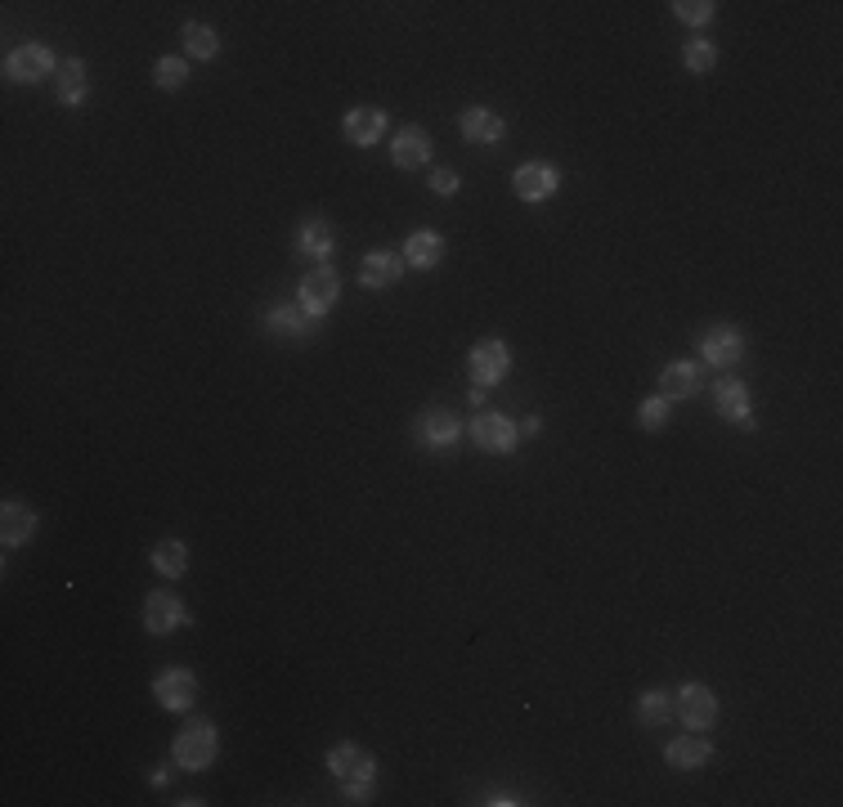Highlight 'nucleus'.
I'll list each match as a JSON object with an SVG mask.
<instances>
[{
	"instance_id": "32",
	"label": "nucleus",
	"mask_w": 843,
	"mask_h": 807,
	"mask_svg": "<svg viewBox=\"0 0 843 807\" xmlns=\"http://www.w3.org/2000/svg\"><path fill=\"white\" fill-rule=\"evenodd\" d=\"M458 188H462V175H458V171H449V166L431 171V194H440V198H453Z\"/></svg>"
},
{
	"instance_id": "21",
	"label": "nucleus",
	"mask_w": 843,
	"mask_h": 807,
	"mask_svg": "<svg viewBox=\"0 0 843 807\" xmlns=\"http://www.w3.org/2000/svg\"><path fill=\"white\" fill-rule=\"evenodd\" d=\"M333 247H337L333 224H327L323 216L301 220V229H297V252H301V256H310V261H327V256H333Z\"/></svg>"
},
{
	"instance_id": "33",
	"label": "nucleus",
	"mask_w": 843,
	"mask_h": 807,
	"mask_svg": "<svg viewBox=\"0 0 843 807\" xmlns=\"http://www.w3.org/2000/svg\"><path fill=\"white\" fill-rule=\"evenodd\" d=\"M539 431H543L539 417H526V422H521V436H539Z\"/></svg>"
},
{
	"instance_id": "14",
	"label": "nucleus",
	"mask_w": 843,
	"mask_h": 807,
	"mask_svg": "<svg viewBox=\"0 0 843 807\" xmlns=\"http://www.w3.org/2000/svg\"><path fill=\"white\" fill-rule=\"evenodd\" d=\"M404 278V256L391 252V247H378V252H368L359 261V283L368 292H382V288H395V283Z\"/></svg>"
},
{
	"instance_id": "23",
	"label": "nucleus",
	"mask_w": 843,
	"mask_h": 807,
	"mask_svg": "<svg viewBox=\"0 0 843 807\" xmlns=\"http://www.w3.org/2000/svg\"><path fill=\"white\" fill-rule=\"evenodd\" d=\"M85 94H90V85H85V59L59 64V104H63V108H81Z\"/></svg>"
},
{
	"instance_id": "2",
	"label": "nucleus",
	"mask_w": 843,
	"mask_h": 807,
	"mask_svg": "<svg viewBox=\"0 0 843 807\" xmlns=\"http://www.w3.org/2000/svg\"><path fill=\"white\" fill-rule=\"evenodd\" d=\"M175 763L184 768V772H207L211 763H216V753H220V736H216V727L211 723H189L180 736H175Z\"/></svg>"
},
{
	"instance_id": "1",
	"label": "nucleus",
	"mask_w": 843,
	"mask_h": 807,
	"mask_svg": "<svg viewBox=\"0 0 843 807\" xmlns=\"http://www.w3.org/2000/svg\"><path fill=\"white\" fill-rule=\"evenodd\" d=\"M327 772L342 781L346 803H368L372 781H378V763H372V753L359 749V745H333L327 749Z\"/></svg>"
},
{
	"instance_id": "9",
	"label": "nucleus",
	"mask_w": 843,
	"mask_h": 807,
	"mask_svg": "<svg viewBox=\"0 0 843 807\" xmlns=\"http://www.w3.org/2000/svg\"><path fill=\"white\" fill-rule=\"evenodd\" d=\"M673 714H678L691 731H705V727L718 723V695H714L705 682H686V687L678 691V700H673Z\"/></svg>"
},
{
	"instance_id": "26",
	"label": "nucleus",
	"mask_w": 843,
	"mask_h": 807,
	"mask_svg": "<svg viewBox=\"0 0 843 807\" xmlns=\"http://www.w3.org/2000/svg\"><path fill=\"white\" fill-rule=\"evenodd\" d=\"M180 41H184V55L189 59H216L220 55V36L207 27V23H184V32H180Z\"/></svg>"
},
{
	"instance_id": "3",
	"label": "nucleus",
	"mask_w": 843,
	"mask_h": 807,
	"mask_svg": "<svg viewBox=\"0 0 843 807\" xmlns=\"http://www.w3.org/2000/svg\"><path fill=\"white\" fill-rule=\"evenodd\" d=\"M466 372H472V382H476L481 391L507 382V372H511V346L498 342V337L476 342L472 350H466Z\"/></svg>"
},
{
	"instance_id": "19",
	"label": "nucleus",
	"mask_w": 843,
	"mask_h": 807,
	"mask_svg": "<svg viewBox=\"0 0 843 807\" xmlns=\"http://www.w3.org/2000/svg\"><path fill=\"white\" fill-rule=\"evenodd\" d=\"M36 534V511L27 507V503H5L0 507V543L5 547H23L27 539Z\"/></svg>"
},
{
	"instance_id": "22",
	"label": "nucleus",
	"mask_w": 843,
	"mask_h": 807,
	"mask_svg": "<svg viewBox=\"0 0 843 807\" xmlns=\"http://www.w3.org/2000/svg\"><path fill=\"white\" fill-rule=\"evenodd\" d=\"M400 256L413 269H436L444 261V239H440V233H431V229H417V233H408V243H404Z\"/></svg>"
},
{
	"instance_id": "12",
	"label": "nucleus",
	"mask_w": 843,
	"mask_h": 807,
	"mask_svg": "<svg viewBox=\"0 0 843 807\" xmlns=\"http://www.w3.org/2000/svg\"><path fill=\"white\" fill-rule=\"evenodd\" d=\"M458 440H462V422H458V413H449V408H427V413L417 417V445H422V449L449 453Z\"/></svg>"
},
{
	"instance_id": "34",
	"label": "nucleus",
	"mask_w": 843,
	"mask_h": 807,
	"mask_svg": "<svg viewBox=\"0 0 843 807\" xmlns=\"http://www.w3.org/2000/svg\"><path fill=\"white\" fill-rule=\"evenodd\" d=\"M485 803H498V807H511V803H517V798H511V794H489Z\"/></svg>"
},
{
	"instance_id": "13",
	"label": "nucleus",
	"mask_w": 843,
	"mask_h": 807,
	"mask_svg": "<svg viewBox=\"0 0 843 807\" xmlns=\"http://www.w3.org/2000/svg\"><path fill=\"white\" fill-rule=\"evenodd\" d=\"M184 624H189V610H184V601H180L171 588L149 592V601H145V629H149L153 637H171V633L184 629Z\"/></svg>"
},
{
	"instance_id": "17",
	"label": "nucleus",
	"mask_w": 843,
	"mask_h": 807,
	"mask_svg": "<svg viewBox=\"0 0 843 807\" xmlns=\"http://www.w3.org/2000/svg\"><path fill=\"white\" fill-rule=\"evenodd\" d=\"M342 130H346L350 145L372 149V145H382V135L391 130V113H382V108H350Z\"/></svg>"
},
{
	"instance_id": "8",
	"label": "nucleus",
	"mask_w": 843,
	"mask_h": 807,
	"mask_svg": "<svg viewBox=\"0 0 843 807\" xmlns=\"http://www.w3.org/2000/svg\"><path fill=\"white\" fill-rule=\"evenodd\" d=\"M714 408H718V417L740 426V431H754V404H749V387L740 382V377H731V372L718 377L714 382Z\"/></svg>"
},
{
	"instance_id": "24",
	"label": "nucleus",
	"mask_w": 843,
	"mask_h": 807,
	"mask_svg": "<svg viewBox=\"0 0 843 807\" xmlns=\"http://www.w3.org/2000/svg\"><path fill=\"white\" fill-rule=\"evenodd\" d=\"M265 323H269V332H278V337H305V332L314 327V319L301 305H269Z\"/></svg>"
},
{
	"instance_id": "11",
	"label": "nucleus",
	"mask_w": 843,
	"mask_h": 807,
	"mask_svg": "<svg viewBox=\"0 0 843 807\" xmlns=\"http://www.w3.org/2000/svg\"><path fill=\"white\" fill-rule=\"evenodd\" d=\"M511 188H517L521 203H547L561 188V166L556 162H526V166H517V175H511Z\"/></svg>"
},
{
	"instance_id": "4",
	"label": "nucleus",
	"mask_w": 843,
	"mask_h": 807,
	"mask_svg": "<svg viewBox=\"0 0 843 807\" xmlns=\"http://www.w3.org/2000/svg\"><path fill=\"white\" fill-rule=\"evenodd\" d=\"M50 72H59V64L50 55V45H41V41H23V45H14V50L5 55V77L14 85H36Z\"/></svg>"
},
{
	"instance_id": "16",
	"label": "nucleus",
	"mask_w": 843,
	"mask_h": 807,
	"mask_svg": "<svg viewBox=\"0 0 843 807\" xmlns=\"http://www.w3.org/2000/svg\"><path fill=\"white\" fill-rule=\"evenodd\" d=\"M458 130H462V139H466V145H503L507 122H503L494 108H481V104H472V108H462V117H458Z\"/></svg>"
},
{
	"instance_id": "6",
	"label": "nucleus",
	"mask_w": 843,
	"mask_h": 807,
	"mask_svg": "<svg viewBox=\"0 0 843 807\" xmlns=\"http://www.w3.org/2000/svg\"><path fill=\"white\" fill-rule=\"evenodd\" d=\"M472 440H476L481 453L507 458L511 449L521 445V426L511 422V417H503V413H476V417H472Z\"/></svg>"
},
{
	"instance_id": "27",
	"label": "nucleus",
	"mask_w": 843,
	"mask_h": 807,
	"mask_svg": "<svg viewBox=\"0 0 843 807\" xmlns=\"http://www.w3.org/2000/svg\"><path fill=\"white\" fill-rule=\"evenodd\" d=\"M153 569L162 579H180L184 569H189V547H184L180 539H162L158 547H153Z\"/></svg>"
},
{
	"instance_id": "28",
	"label": "nucleus",
	"mask_w": 843,
	"mask_h": 807,
	"mask_svg": "<svg viewBox=\"0 0 843 807\" xmlns=\"http://www.w3.org/2000/svg\"><path fill=\"white\" fill-rule=\"evenodd\" d=\"M669 413H673V400L650 395V400H642V408H637V426H642V431H665Z\"/></svg>"
},
{
	"instance_id": "25",
	"label": "nucleus",
	"mask_w": 843,
	"mask_h": 807,
	"mask_svg": "<svg viewBox=\"0 0 843 807\" xmlns=\"http://www.w3.org/2000/svg\"><path fill=\"white\" fill-rule=\"evenodd\" d=\"M637 723H642L646 731L669 727V723H673V695H669V691H646V695L637 700Z\"/></svg>"
},
{
	"instance_id": "20",
	"label": "nucleus",
	"mask_w": 843,
	"mask_h": 807,
	"mask_svg": "<svg viewBox=\"0 0 843 807\" xmlns=\"http://www.w3.org/2000/svg\"><path fill=\"white\" fill-rule=\"evenodd\" d=\"M665 758H669V768H678V772H695V768H705L709 758H714V745H709L705 736H700V731H691V736L669 740Z\"/></svg>"
},
{
	"instance_id": "5",
	"label": "nucleus",
	"mask_w": 843,
	"mask_h": 807,
	"mask_svg": "<svg viewBox=\"0 0 843 807\" xmlns=\"http://www.w3.org/2000/svg\"><path fill=\"white\" fill-rule=\"evenodd\" d=\"M297 305L319 323L327 310L337 305V297H342V278H337V269L333 265H314L305 278H301V288H297Z\"/></svg>"
},
{
	"instance_id": "10",
	"label": "nucleus",
	"mask_w": 843,
	"mask_h": 807,
	"mask_svg": "<svg viewBox=\"0 0 843 807\" xmlns=\"http://www.w3.org/2000/svg\"><path fill=\"white\" fill-rule=\"evenodd\" d=\"M153 695L166 714H184V708L198 704V673L194 669H162L153 678Z\"/></svg>"
},
{
	"instance_id": "29",
	"label": "nucleus",
	"mask_w": 843,
	"mask_h": 807,
	"mask_svg": "<svg viewBox=\"0 0 843 807\" xmlns=\"http://www.w3.org/2000/svg\"><path fill=\"white\" fill-rule=\"evenodd\" d=\"M153 81H158L162 90H180L184 81H189V64H184L180 55H162V59L153 64Z\"/></svg>"
},
{
	"instance_id": "15",
	"label": "nucleus",
	"mask_w": 843,
	"mask_h": 807,
	"mask_svg": "<svg viewBox=\"0 0 843 807\" xmlns=\"http://www.w3.org/2000/svg\"><path fill=\"white\" fill-rule=\"evenodd\" d=\"M391 162L400 171H422L431 162V135L422 126H400L395 139H391Z\"/></svg>"
},
{
	"instance_id": "7",
	"label": "nucleus",
	"mask_w": 843,
	"mask_h": 807,
	"mask_svg": "<svg viewBox=\"0 0 843 807\" xmlns=\"http://www.w3.org/2000/svg\"><path fill=\"white\" fill-rule=\"evenodd\" d=\"M700 359L709 368H736L744 359V332L736 323H714L700 337Z\"/></svg>"
},
{
	"instance_id": "30",
	"label": "nucleus",
	"mask_w": 843,
	"mask_h": 807,
	"mask_svg": "<svg viewBox=\"0 0 843 807\" xmlns=\"http://www.w3.org/2000/svg\"><path fill=\"white\" fill-rule=\"evenodd\" d=\"M686 68L691 72H714V64H718V45H709L705 36H695V41H686Z\"/></svg>"
},
{
	"instance_id": "31",
	"label": "nucleus",
	"mask_w": 843,
	"mask_h": 807,
	"mask_svg": "<svg viewBox=\"0 0 843 807\" xmlns=\"http://www.w3.org/2000/svg\"><path fill=\"white\" fill-rule=\"evenodd\" d=\"M673 14H678L682 23H691V27L714 23V5H709V0H673Z\"/></svg>"
},
{
	"instance_id": "18",
	"label": "nucleus",
	"mask_w": 843,
	"mask_h": 807,
	"mask_svg": "<svg viewBox=\"0 0 843 807\" xmlns=\"http://www.w3.org/2000/svg\"><path fill=\"white\" fill-rule=\"evenodd\" d=\"M700 391H705V368L691 364V359H678V364H669L660 372V395L665 400H691Z\"/></svg>"
}]
</instances>
